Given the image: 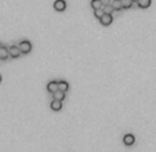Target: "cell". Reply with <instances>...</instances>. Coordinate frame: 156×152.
<instances>
[{
	"label": "cell",
	"instance_id": "cell-1",
	"mask_svg": "<svg viewBox=\"0 0 156 152\" xmlns=\"http://www.w3.org/2000/svg\"><path fill=\"white\" fill-rule=\"evenodd\" d=\"M18 48L21 53L28 54V53H30V50H32V44H30V42H28V40H22L21 43H19Z\"/></svg>",
	"mask_w": 156,
	"mask_h": 152
},
{
	"label": "cell",
	"instance_id": "cell-2",
	"mask_svg": "<svg viewBox=\"0 0 156 152\" xmlns=\"http://www.w3.org/2000/svg\"><path fill=\"white\" fill-rule=\"evenodd\" d=\"M100 21H101V25L109 26L111 24H112V21H113V17H112V14H104L101 18H100Z\"/></svg>",
	"mask_w": 156,
	"mask_h": 152
},
{
	"label": "cell",
	"instance_id": "cell-3",
	"mask_svg": "<svg viewBox=\"0 0 156 152\" xmlns=\"http://www.w3.org/2000/svg\"><path fill=\"white\" fill-rule=\"evenodd\" d=\"M54 8L57 11H64L66 8L65 0H55V1H54Z\"/></svg>",
	"mask_w": 156,
	"mask_h": 152
},
{
	"label": "cell",
	"instance_id": "cell-4",
	"mask_svg": "<svg viewBox=\"0 0 156 152\" xmlns=\"http://www.w3.org/2000/svg\"><path fill=\"white\" fill-rule=\"evenodd\" d=\"M8 53H10V55H11L13 58H18L19 55L22 54L21 51H19L18 46H11V47L8 48Z\"/></svg>",
	"mask_w": 156,
	"mask_h": 152
},
{
	"label": "cell",
	"instance_id": "cell-5",
	"mask_svg": "<svg viewBox=\"0 0 156 152\" xmlns=\"http://www.w3.org/2000/svg\"><path fill=\"white\" fill-rule=\"evenodd\" d=\"M57 90H58V82L53 80V82H50V83L47 84V91H48V93L54 94V93H55Z\"/></svg>",
	"mask_w": 156,
	"mask_h": 152
},
{
	"label": "cell",
	"instance_id": "cell-6",
	"mask_svg": "<svg viewBox=\"0 0 156 152\" xmlns=\"http://www.w3.org/2000/svg\"><path fill=\"white\" fill-rule=\"evenodd\" d=\"M134 141H135V138H134L133 134H126V136L123 137V142L126 145H133L134 144Z\"/></svg>",
	"mask_w": 156,
	"mask_h": 152
},
{
	"label": "cell",
	"instance_id": "cell-7",
	"mask_svg": "<svg viewBox=\"0 0 156 152\" xmlns=\"http://www.w3.org/2000/svg\"><path fill=\"white\" fill-rule=\"evenodd\" d=\"M10 57V53H8V48L7 47H0V60H7V58Z\"/></svg>",
	"mask_w": 156,
	"mask_h": 152
},
{
	"label": "cell",
	"instance_id": "cell-8",
	"mask_svg": "<svg viewBox=\"0 0 156 152\" xmlns=\"http://www.w3.org/2000/svg\"><path fill=\"white\" fill-rule=\"evenodd\" d=\"M50 107H51V109H53V111H61L62 102L61 101H57V100H53V101H51V104H50Z\"/></svg>",
	"mask_w": 156,
	"mask_h": 152
},
{
	"label": "cell",
	"instance_id": "cell-9",
	"mask_svg": "<svg viewBox=\"0 0 156 152\" xmlns=\"http://www.w3.org/2000/svg\"><path fill=\"white\" fill-rule=\"evenodd\" d=\"M68 89H69V84H68V82H65V80H61V82H58V90L59 91H68Z\"/></svg>",
	"mask_w": 156,
	"mask_h": 152
},
{
	"label": "cell",
	"instance_id": "cell-10",
	"mask_svg": "<svg viewBox=\"0 0 156 152\" xmlns=\"http://www.w3.org/2000/svg\"><path fill=\"white\" fill-rule=\"evenodd\" d=\"M111 6H112V8L115 11H119V10H122V3H120V0H112L111 1Z\"/></svg>",
	"mask_w": 156,
	"mask_h": 152
},
{
	"label": "cell",
	"instance_id": "cell-11",
	"mask_svg": "<svg viewBox=\"0 0 156 152\" xmlns=\"http://www.w3.org/2000/svg\"><path fill=\"white\" fill-rule=\"evenodd\" d=\"M137 4L140 8H148L151 6V0H138Z\"/></svg>",
	"mask_w": 156,
	"mask_h": 152
},
{
	"label": "cell",
	"instance_id": "cell-12",
	"mask_svg": "<svg viewBox=\"0 0 156 152\" xmlns=\"http://www.w3.org/2000/svg\"><path fill=\"white\" fill-rule=\"evenodd\" d=\"M91 7L94 10H98V8H104V4L101 3V0H91Z\"/></svg>",
	"mask_w": 156,
	"mask_h": 152
},
{
	"label": "cell",
	"instance_id": "cell-13",
	"mask_svg": "<svg viewBox=\"0 0 156 152\" xmlns=\"http://www.w3.org/2000/svg\"><path fill=\"white\" fill-rule=\"evenodd\" d=\"M65 98V93L64 91H59V90H57L54 93V100H57V101H61L62 102V100Z\"/></svg>",
	"mask_w": 156,
	"mask_h": 152
},
{
	"label": "cell",
	"instance_id": "cell-14",
	"mask_svg": "<svg viewBox=\"0 0 156 152\" xmlns=\"http://www.w3.org/2000/svg\"><path fill=\"white\" fill-rule=\"evenodd\" d=\"M120 3H122V8H130L133 6L131 0H120Z\"/></svg>",
	"mask_w": 156,
	"mask_h": 152
},
{
	"label": "cell",
	"instance_id": "cell-15",
	"mask_svg": "<svg viewBox=\"0 0 156 152\" xmlns=\"http://www.w3.org/2000/svg\"><path fill=\"white\" fill-rule=\"evenodd\" d=\"M104 14H112V11H113V8H112V6L111 4H108V6H104Z\"/></svg>",
	"mask_w": 156,
	"mask_h": 152
},
{
	"label": "cell",
	"instance_id": "cell-16",
	"mask_svg": "<svg viewBox=\"0 0 156 152\" xmlns=\"http://www.w3.org/2000/svg\"><path fill=\"white\" fill-rule=\"evenodd\" d=\"M94 15H95V18H101L102 15H104V10L102 8H98V10H94Z\"/></svg>",
	"mask_w": 156,
	"mask_h": 152
},
{
	"label": "cell",
	"instance_id": "cell-17",
	"mask_svg": "<svg viewBox=\"0 0 156 152\" xmlns=\"http://www.w3.org/2000/svg\"><path fill=\"white\" fill-rule=\"evenodd\" d=\"M101 3L104 4V6H108V4H109V0H101Z\"/></svg>",
	"mask_w": 156,
	"mask_h": 152
},
{
	"label": "cell",
	"instance_id": "cell-18",
	"mask_svg": "<svg viewBox=\"0 0 156 152\" xmlns=\"http://www.w3.org/2000/svg\"><path fill=\"white\" fill-rule=\"evenodd\" d=\"M131 1H133V3H134V1H135V3H137V1H138V0H131Z\"/></svg>",
	"mask_w": 156,
	"mask_h": 152
},
{
	"label": "cell",
	"instance_id": "cell-19",
	"mask_svg": "<svg viewBox=\"0 0 156 152\" xmlns=\"http://www.w3.org/2000/svg\"><path fill=\"white\" fill-rule=\"evenodd\" d=\"M0 83H1V75H0Z\"/></svg>",
	"mask_w": 156,
	"mask_h": 152
},
{
	"label": "cell",
	"instance_id": "cell-20",
	"mask_svg": "<svg viewBox=\"0 0 156 152\" xmlns=\"http://www.w3.org/2000/svg\"><path fill=\"white\" fill-rule=\"evenodd\" d=\"M0 47H1V46H0Z\"/></svg>",
	"mask_w": 156,
	"mask_h": 152
}]
</instances>
